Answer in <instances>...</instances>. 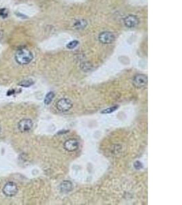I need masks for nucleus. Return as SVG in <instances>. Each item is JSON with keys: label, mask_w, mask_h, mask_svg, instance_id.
<instances>
[{"label": "nucleus", "mask_w": 182, "mask_h": 205, "mask_svg": "<svg viewBox=\"0 0 182 205\" xmlns=\"http://www.w3.org/2000/svg\"><path fill=\"white\" fill-rule=\"evenodd\" d=\"M33 84V81L32 80H24L21 81V83H19V86L22 87H30Z\"/></svg>", "instance_id": "12"}, {"label": "nucleus", "mask_w": 182, "mask_h": 205, "mask_svg": "<svg viewBox=\"0 0 182 205\" xmlns=\"http://www.w3.org/2000/svg\"><path fill=\"white\" fill-rule=\"evenodd\" d=\"M8 15V11L6 8L0 9V16L3 18H6Z\"/></svg>", "instance_id": "15"}, {"label": "nucleus", "mask_w": 182, "mask_h": 205, "mask_svg": "<svg viewBox=\"0 0 182 205\" xmlns=\"http://www.w3.org/2000/svg\"><path fill=\"white\" fill-rule=\"evenodd\" d=\"M73 102L68 98H63L59 99L56 103V107L59 112H66L73 107Z\"/></svg>", "instance_id": "2"}, {"label": "nucleus", "mask_w": 182, "mask_h": 205, "mask_svg": "<svg viewBox=\"0 0 182 205\" xmlns=\"http://www.w3.org/2000/svg\"><path fill=\"white\" fill-rule=\"evenodd\" d=\"M33 54L30 50L27 49H21L17 51L15 54V60L19 64H28L33 60Z\"/></svg>", "instance_id": "1"}, {"label": "nucleus", "mask_w": 182, "mask_h": 205, "mask_svg": "<svg viewBox=\"0 0 182 205\" xmlns=\"http://www.w3.org/2000/svg\"><path fill=\"white\" fill-rule=\"evenodd\" d=\"M147 78L145 75L139 74L136 75L133 79V84L136 88H142L147 85Z\"/></svg>", "instance_id": "4"}, {"label": "nucleus", "mask_w": 182, "mask_h": 205, "mask_svg": "<svg viewBox=\"0 0 182 205\" xmlns=\"http://www.w3.org/2000/svg\"><path fill=\"white\" fill-rule=\"evenodd\" d=\"M98 39L102 44H110V43L113 42L115 37L111 32H104L100 34L99 37H98Z\"/></svg>", "instance_id": "7"}, {"label": "nucleus", "mask_w": 182, "mask_h": 205, "mask_svg": "<svg viewBox=\"0 0 182 205\" xmlns=\"http://www.w3.org/2000/svg\"><path fill=\"white\" fill-rule=\"evenodd\" d=\"M134 166L136 169V170H139L141 168H142V163H141L140 161H136L134 164Z\"/></svg>", "instance_id": "16"}, {"label": "nucleus", "mask_w": 182, "mask_h": 205, "mask_svg": "<svg viewBox=\"0 0 182 205\" xmlns=\"http://www.w3.org/2000/svg\"><path fill=\"white\" fill-rule=\"evenodd\" d=\"M33 127V122L30 119H23L21 120L18 124V128L19 131L21 132H28L30 131Z\"/></svg>", "instance_id": "5"}, {"label": "nucleus", "mask_w": 182, "mask_h": 205, "mask_svg": "<svg viewBox=\"0 0 182 205\" xmlns=\"http://www.w3.org/2000/svg\"><path fill=\"white\" fill-rule=\"evenodd\" d=\"M138 19L136 17L135 15H128L125 17L124 20V25H126V27L132 28H135V26L138 25Z\"/></svg>", "instance_id": "8"}, {"label": "nucleus", "mask_w": 182, "mask_h": 205, "mask_svg": "<svg viewBox=\"0 0 182 205\" xmlns=\"http://www.w3.org/2000/svg\"><path fill=\"white\" fill-rule=\"evenodd\" d=\"M4 194L8 197H13L17 194L18 187L13 182H8L4 185L3 188Z\"/></svg>", "instance_id": "3"}, {"label": "nucleus", "mask_w": 182, "mask_h": 205, "mask_svg": "<svg viewBox=\"0 0 182 205\" xmlns=\"http://www.w3.org/2000/svg\"><path fill=\"white\" fill-rule=\"evenodd\" d=\"M78 42L77 40H73L67 45V48H68V49H75L76 46L78 45Z\"/></svg>", "instance_id": "14"}, {"label": "nucleus", "mask_w": 182, "mask_h": 205, "mask_svg": "<svg viewBox=\"0 0 182 205\" xmlns=\"http://www.w3.org/2000/svg\"><path fill=\"white\" fill-rule=\"evenodd\" d=\"M73 183L69 180H64L60 185V190L61 192L67 193L73 189Z\"/></svg>", "instance_id": "9"}, {"label": "nucleus", "mask_w": 182, "mask_h": 205, "mask_svg": "<svg viewBox=\"0 0 182 205\" xmlns=\"http://www.w3.org/2000/svg\"><path fill=\"white\" fill-rule=\"evenodd\" d=\"M54 96H55V95H54V93L53 92H50L48 93L44 98V102L45 104L46 105L50 104V103H51L52 101L53 98H54Z\"/></svg>", "instance_id": "10"}, {"label": "nucleus", "mask_w": 182, "mask_h": 205, "mask_svg": "<svg viewBox=\"0 0 182 205\" xmlns=\"http://www.w3.org/2000/svg\"><path fill=\"white\" fill-rule=\"evenodd\" d=\"M0 131H1V129H0Z\"/></svg>", "instance_id": "17"}, {"label": "nucleus", "mask_w": 182, "mask_h": 205, "mask_svg": "<svg viewBox=\"0 0 182 205\" xmlns=\"http://www.w3.org/2000/svg\"><path fill=\"white\" fill-rule=\"evenodd\" d=\"M64 148L68 152H74L78 148V142L76 139H69L64 144Z\"/></svg>", "instance_id": "6"}, {"label": "nucleus", "mask_w": 182, "mask_h": 205, "mask_svg": "<svg viewBox=\"0 0 182 205\" xmlns=\"http://www.w3.org/2000/svg\"><path fill=\"white\" fill-rule=\"evenodd\" d=\"M87 25V22H86L84 20H80V21H76V22L75 23V26L76 28H85V26Z\"/></svg>", "instance_id": "11"}, {"label": "nucleus", "mask_w": 182, "mask_h": 205, "mask_svg": "<svg viewBox=\"0 0 182 205\" xmlns=\"http://www.w3.org/2000/svg\"><path fill=\"white\" fill-rule=\"evenodd\" d=\"M117 107H118L117 106H113V107H109L107 108V109L103 110L101 113L102 114H111V113L115 112V111L117 109Z\"/></svg>", "instance_id": "13"}]
</instances>
